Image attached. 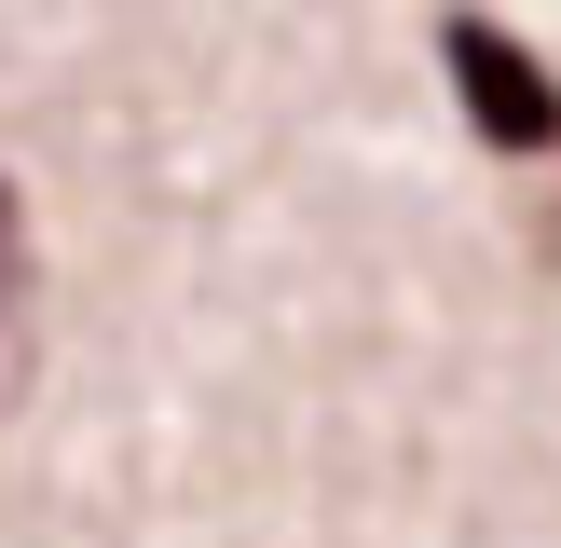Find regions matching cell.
Instances as JSON below:
<instances>
[{
    "mask_svg": "<svg viewBox=\"0 0 561 548\" xmlns=\"http://www.w3.org/2000/svg\"><path fill=\"white\" fill-rule=\"evenodd\" d=\"M438 55H453V96H466V124L493 137V151H561V82H548V55L535 42H507L493 14H453L438 27Z\"/></svg>",
    "mask_w": 561,
    "mask_h": 548,
    "instance_id": "cell-1",
    "label": "cell"
},
{
    "mask_svg": "<svg viewBox=\"0 0 561 548\" xmlns=\"http://www.w3.org/2000/svg\"><path fill=\"white\" fill-rule=\"evenodd\" d=\"M27 384V206L14 179H0V398Z\"/></svg>",
    "mask_w": 561,
    "mask_h": 548,
    "instance_id": "cell-2",
    "label": "cell"
}]
</instances>
